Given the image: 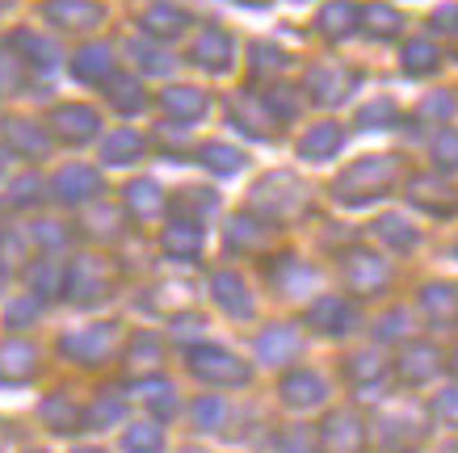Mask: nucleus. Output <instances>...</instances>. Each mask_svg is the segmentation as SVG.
Listing matches in <instances>:
<instances>
[{"mask_svg":"<svg viewBox=\"0 0 458 453\" xmlns=\"http://www.w3.org/2000/svg\"><path fill=\"white\" fill-rule=\"evenodd\" d=\"M395 177H400V160H391V155H366V160H358L353 168H345L336 177L333 197L345 202V206H366V202L383 197L395 185Z\"/></svg>","mask_w":458,"mask_h":453,"instance_id":"obj_1","label":"nucleus"},{"mask_svg":"<svg viewBox=\"0 0 458 453\" xmlns=\"http://www.w3.org/2000/svg\"><path fill=\"white\" fill-rule=\"evenodd\" d=\"M252 210L265 219H294L307 210V189L303 180H294L291 172H274L252 189Z\"/></svg>","mask_w":458,"mask_h":453,"instance_id":"obj_2","label":"nucleus"},{"mask_svg":"<svg viewBox=\"0 0 458 453\" xmlns=\"http://www.w3.org/2000/svg\"><path fill=\"white\" fill-rule=\"evenodd\" d=\"M190 370L210 386H244L252 378L244 361L232 357L227 348H215V344H194L190 348Z\"/></svg>","mask_w":458,"mask_h":453,"instance_id":"obj_3","label":"nucleus"},{"mask_svg":"<svg viewBox=\"0 0 458 453\" xmlns=\"http://www.w3.org/2000/svg\"><path fill=\"white\" fill-rule=\"evenodd\" d=\"M319 453H361L366 445V428L353 412H333L316 432Z\"/></svg>","mask_w":458,"mask_h":453,"instance_id":"obj_4","label":"nucleus"},{"mask_svg":"<svg viewBox=\"0 0 458 453\" xmlns=\"http://www.w3.org/2000/svg\"><path fill=\"white\" fill-rule=\"evenodd\" d=\"M307 93L324 101V105H341L349 93H353V71L349 68H336V63H316L307 71Z\"/></svg>","mask_w":458,"mask_h":453,"instance_id":"obj_5","label":"nucleus"},{"mask_svg":"<svg viewBox=\"0 0 458 453\" xmlns=\"http://www.w3.org/2000/svg\"><path fill=\"white\" fill-rule=\"evenodd\" d=\"M437 370H442V353H437L433 344H425V340H412L400 353V361H395V373H400L408 386L433 382V378H437Z\"/></svg>","mask_w":458,"mask_h":453,"instance_id":"obj_6","label":"nucleus"},{"mask_svg":"<svg viewBox=\"0 0 458 453\" xmlns=\"http://www.w3.org/2000/svg\"><path fill=\"white\" fill-rule=\"evenodd\" d=\"M307 323L316 331H328V336H345L353 328V302L341 294H324L319 302L307 306Z\"/></svg>","mask_w":458,"mask_h":453,"instance_id":"obj_7","label":"nucleus"},{"mask_svg":"<svg viewBox=\"0 0 458 453\" xmlns=\"http://www.w3.org/2000/svg\"><path fill=\"white\" fill-rule=\"evenodd\" d=\"M114 348V323H98V328H84L76 336H64V353L84 365H98V361L110 357Z\"/></svg>","mask_w":458,"mask_h":453,"instance_id":"obj_8","label":"nucleus"},{"mask_svg":"<svg viewBox=\"0 0 458 453\" xmlns=\"http://www.w3.org/2000/svg\"><path fill=\"white\" fill-rule=\"evenodd\" d=\"M101 118L89 105H59L55 113H51V130H55L64 143H89V138L98 135Z\"/></svg>","mask_w":458,"mask_h":453,"instance_id":"obj_9","label":"nucleus"},{"mask_svg":"<svg viewBox=\"0 0 458 453\" xmlns=\"http://www.w3.org/2000/svg\"><path fill=\"white\" fill-rule=\"evenodd\" d=\"M345 277L358 294H375V289L387 286L391 269H387V261H378L375 252H349L345 256Z\"/></svg>","mask_w":458,"mask_h":453,"instance_id":"obj_10","label":"nucleus"},{"mask_svg":"<svg viewBox=\"0 0 458 453\" xmlns=\"http://www.w3.org/2000/svg\"><path fill=\"white\" fill-rule=\"evenodd\" d=\"M47 17L64 29H93L101 21L98 0H47Z\"/></svg>","mask_w":458,"mask_h":453,"instance_id":"obj_11","label":"nucleus"},{"mask_svg":"<svg viewBox=\"0 0 458 453\" xmlns=\"http://www.w3.org/2000/svg\"><path fill=\"white\" fill-rule=\"evenodd\" d=\"M324 395H328V386H324V378L311 370H294L291 378H282V398L291 403V407H299V412H307V407H319L324 403Z\"/></svg>","mask_w":458,"mask_h":453,"instance_id":"obj_12","label":"nucleus"},{"mask_svg":"<svg viewBox=\"0 0 458 453\" xmlns=\"http://www.w3.org/2000/svg\"><path fill=\"white\" fill-rule=\"evenodd\" d=\"M408 189H412L408 197H412L420 210H429V214H454L458 210V193L437 177H417Z\"/></svg>","mask_w":458,"mask_h":453,"instance_id":"obj_13","label":"nucleus"},{"mask_svg":"<svg viewBox=\"0 0 458 453\" xmlns=\"http://www.w3.org/2000/svg\"><path fill=\"white\" fill-rule=\"evenodd\" d=\"M194 63H202L207 71H227V63H232V38L223 29L207 26L194 38Z\"/></svg>","mask_w":458,"mask_h":453,"instance_id":"obj_14","label":"nucleus"},{"mask_svg":"<svg viewBox=\"0 0 458 453\" xmlns=\"http://www.w3.org/2000/svg\"><path fill=\"white\" fill-rule=\"evenodd\" d=\"M110 281V269L101 261H76V269L68 273V294L76 302H89V298H101V289Z\"/></svg>","mask_w":458,"mask_h":453,"instance_id":"obj_15","label":"nucleus"},{"mask_svg":"<svg viewBox=\"0 0 458 453\" xmlns=\"http://www.w3.org/2000/svg\"><path fill=\"white\" fill-rule=\"evenodd\" d=\"M341 147H345V130H341L336 122H319L303 135L299 155H303V160H328V155H336Z\"/></svg>","mask_w":458,"mask_h":453,"instance_id":"obj_16","label":"nucleus"},{"mask_svg":"<svg viewBox=\"0 0 458 453\" xmlns=\"http://www.w3.org/2000/svg\"><path fill=\"white\" fill-rule=\"evenodd\" d=\"M316 26L324 38H345V34L358 29V4H353V0H328V4L319 9Z\"/></svg>","mask_w":458,"mask_h":453,"instance_id":"obj_17","label":"nucleus"},{"mask_svg":"<svg viewBox=\"0 0 458 453\" xmlns=\"http://www.w3.org/2000/svg\"><path fill=\"white\" fill-rule=\"evenodd\" d=\"M210 289H215V302H219L227 315H236V319L252 315V298H249V289H244V281H240L236 273H219L215 281H210Z\"/></svg>","mask_w":458,"mask_h":453,"instance_id":"obj_18","label":"nucleus"},{"mask_svg":"<svg viewBox=\"0 0 458 453\" xmlns=\"http://www.w3.org/2000/svg\"><path fill=\"white\" fill-rule=\"evenodd\" d=\"M294 353H299L294 328H265L261 336H257V357H261L265 365H282V361H291Z\"/></svg>","mask_w":458,"mask_h":453,"instance_id":"obj_19","label":"nucleus"},{"mask_svg":"<svg viewBox=\"0 0 458 453\" xmlns=\"http://www.w3.org/2000/svg\"><path fill=\"white\" fill-rule=\"evenodd\" d=\"M160 247H165V256H173V261H190V256H198V247H202V227L198 222H173L160 235Z\"/></svg>","mask_w":458,"mask_h":453,"instance_id":"obj_20","label":"nucleus"},{"mask_svg":"<svg viewBox=\"0 0 458 453\" xmlns=\"http://www.w3.org/2000/svg\"><path fill=\"white\" fill-rule=\"evenodd\" d=\"M51 189H55L64 202H84V197L101 193V177L93 172V168H64Z\"/></svg>","mask_w":458,"mask_h":453,"instance_id":"obj_21","label":"nucleus"},{"mask_svg":"<svg viewBox=\"0 0 458 453\" xmlns=\"http://www.w3.org/2000/svg\"><path fill=\"white\" fill-rule=\"evenodd\" d=\"M72 71H76V80L84 84H101L114 76V55L110 46H84L81 55L72 59Z\"/></svg>","mask_w":458,"mask_h":453,"instance_id":"obj_22","label":"nucleus"},{"mask_svg":"<svg viewBox=\"0 0 458 453\" xmlns=\"http://www.w3.org/2000/svg\"><path fill=\"white\" fill-rule=\"evenodd\" d=\"M207 105L210 101L202 88H165V93H160V110L173 113V118H185V122H190V118H202Z\"/></svg>","mask_w":458,"mask_h":453,"instance_id":"obj_23","label":"nucleus"},{"mask_svg":"<svg viewBox=\"0 0 458 453\" xmlns=\"http://www.w3.org/2000/svg\"><path fill=\"white\" fill-rule=\"evenodd\" d=\"M420 311L433 319V323H450L458 319V289L437 281V286H425L420 289Z\"/></svg>","mask_w":458,"mask_h":453,"instance_id":"obj_24","label":"nucleus"},{"mask_svg":"<svg viewBox=\"0 0 458 453\" xmlns=\"http://www.w3.org/2000/svg\"><path fill=\"white\" fill-rule=\"evenodd\" d=\"M38 370V353L30 348V344L13 340L0 348V378H9V382H21V378H30V373Z\"/></svg>","mask_w":458,"mask_h":453,"instance_id":"obj_25","label":"nucleus"},{"mask_svg":"<svg viewBox=\"0 0 458 453\" xmlns=\"http://www.w3.org/2000/svg\"><path fill=\"white\" fill-rule=\"evenodd\" d=\"M198 164L210 168L215 177H236L240 168H244V151L227 147V143H207V147L198 151Z\"/></svg>","mask_w":458,"mask_h":453,"instance_id":"obj_26","label":"nucleus"},{"mask_svg":"<svg viewBox=\"0 0 458 453\" xmlns=\"http://www.w3.org/2000/svg\"><path fill=\"white\" fill-rule=\"evenodd\" d=\"M358 21L366 34H375V38H395L403 26V17L395 13V9H387V4H366V9H358Z\"/></svg>","mask_w":458,"mask_h":453,"instance_id":"obj_27","label":"nucleus"},{"mask_svg":"<svg viewBox=\"0 0 458 453\" xmlns=\"http://www.w3.org/2000/svg\"><path fill=\"white\" fill-rule=\"evenodd\" d=\"M185 26H190V17L181 13V9H173V4H156V9H148V17H143V29H148L152 38H177Z\"/></svg>","mask_w":458,"mask_h":453,"instance_id":"obj_28","label":"nucleus"},{"mask_svg":"<svg viewBox=\"0 0 458 453\" xmlns=\"http://www.w3.org/2000/svg\"><path fill=\"white\" fill-rule=\"evenodd\" d=\"M126 206H131L135 219H156V214L165 210V197H160V189H156L152 180H135V185L126 189Z\"/></svg>","mask_w":458,"mask_h":453,"instance_id":"obj_29","label":"nucleus"},{"mask_svg":"<svg viewBox=\"0 0 458 453\" xmlns=\"http://www.w3.org/2000/svg\"><path fill=\"white\" fill-rule=\"evenodd\" d=\"M140 151H143V138L135 130H114L106 138L101 155H106V164H131V160H140Z\"/></svg>","mask_w":458,"mask_h":453,"instance_id":"obj_30","label":"nucleus"},{"mask_svg":"<svg viewBox=\"0 0 458 453\" xmlns=\"http://www.w3.org/2000/svg\"><path fill=\"white\" fill-rule=\"evenodd\" d=\"M437 46H433L429 38H412V42H403V71L408 76H425V71L437 68Z\"/></svg>","mask_w":458,"mask_h":453,"instance_id":"obj_31","label":"nucleus"},{"mask_svg":"<svg viewBox=\"0 0 458 453\" xmlns=\"http://www.w3.org/2000/svg\"><path fill=\"white\" fill-rule=\"evenodd\" d=\"M123 449L126 453H160V449H165V432H160V424H135V428H126Z\"/></svg>","mask_w":458,"mask_h":453,"instance_id":"obj_32","label":"nucleus"},{"mask_svg":"<svg viewBox=\"0 0 458 453\" xmlns=\"http://www.w3.org/2000/svg\"><path fill=\"white\" fill-rule=\"evenodd\" d=\"M9 147H17V151H26V155H42L47 151V135H42V126H34V122H9Z\"/></svg>","mask_w":458,"mask_h":453,"instance_id":"obj_33","label":"nucleus"},{"mask_svg":"<svg viewBox=\"0 0 458 453\" xmlns=\"http://www.w3.org/2000/svg\"><path fill=\"white\" fill-rule=\"evenodd\" d=\"M257 227H261V222L252 219V214H236L232 227H227V247H232V252H257V239H261Z\"/></svg>","mask_w":458,"mask_h":453,"instance_id":"obj_34","label":"nucleus"},{"mask_svg":"<svg viewBox=\"0 0 458 453\" xmlns=\"http://www.w3.org/2000/svg\"><path fill=\"white\" fill-rule=\"evenodd\" d=\"M349 378L358 386L383 382V378H387V361L378 357V353H358V357H349Z\"/></svg>","mask_w":458,"mask_h":453,"instance_id":"obj_35","label":"nucleus"},{"mask_svg":"<svg viewBox=\"0 0 458 453\" xmlns=\"http://www.w3.org/2000/svg\"><path fill=\"white\" fill-rule=\"evenodd\" d=\"M160 365V340H156L152 331H140L135 340H131V370H156Z\"/></svg>","mask_w":458,"mask_h":453,"instance_id":"obj_36","label":"nucleus"},{"mask_svg":"<svg viewBox=\"0 0 458 453\" xmlns=\"http://www.w3.org/2000/svg\"><path fill=\"white\" fill-rule=\"evenodd\" d=\"M110 88H114L110 101H114V105H118L123 113H140L143 105H148V96H143V88H140L135 80H114V76H110Z\"/></svg>","mask_w":458,"mask_h":453,"instance_id":"obj_37","label":"nucleus"},{"mask_svg":"<svg viewBox=\"0 0 458 453\" xmlns=\"http://www.w3.org/2000/svg\"><path fill=\"white\" fill-rule=\"evenodd\" d=\"M13 46H17V51H26L34 68H51V63H55V46H51V42H42L38 34H30V29H26V34H17Z\"/></svg>","mask_w":458,"mask_h":453,"instance_id":"obj_38","label":"nucleus"},{"mask_svg":"<svg viewBox=\"0 0 458 453\" xmlns=\"http://www.w3.org/2000/svg\"><path fill=\"white\" fill-rule=\"evenodd\" d=\"M123 420V398H110V395H101L93 407H89V415H84V424L89 428H110Z\"/></svg>","mask_w":458,"mask_h":453,"instance_id":"obj_39","label":"nucleus"},{"mask_svg":"<svg viewBox=\"0 0 458 453\" xmlns=\"http://www.w3.org/2000/svg\"><path fill=\"white\" fill-rule=\"evenodd\" d=\"M140 390H143V398H148V407H152L160 420H168V415L177 412V398H173V386L168 382H143Z\"/></svg>","mask_w":458,"mask_h":453,"instance_id":"obj_40","label":"nucleus"},{"mask_svg":"<svg viewBox=\"0 0 458 453\" xmlns=\"http://www.w3.org/2000/svg\"><path fill=\"white\" fill-rule=\"evenodd\" d=\"M42 420H47V424H55L59 432H72L81 415H76V407H72L68 398H47V403H42Z\"/></svg>","mask_w":458,"mask_h":453,"instance_id":"obj_41","label":"nucleus"},{"mask_svg":"<svg viewBox=\"0 0 458 453\" xmlns=\"http://www.w3.org/2000/svg\"><path fill=\"white\" fill-rule=\"evenodd\" d=\"M378 239H383V244H391V247H412L417 244V231H412V227H408V222L403 219H383L378 222Z\"/></svg>","mask_w":458,"mask_h":453,"instance_id":"obj_42","label":"nucleus"},{"mask_svg":"<svg viewBox=\"0 0 458 453\" xmlns=\"http://www.w3.org/2000/svg\"><path fill=\"white\" fill-rule=\"evenodd\" d=\"M282 68H286V55H282L278 46H269V42L252 46V71H261V76H278Z\"/></svg>","mask_w":458,"mask_h":453,"instance_id":"obj_43","label":"nucleus"},{"mask_svg":"<svg viewBox=\"0 0 458 453\" xmlns=\"http://www.w3.org/2000/svg\"><path fill=\"white\" fill-rule=\"evenodd\" d=\"M391 122H395V105L391 101H370V105L358 110V126H366V130H378V126H391Z\"/></svg>","mask_w":458,"mask_h":453,"instance_id":"obj_44","label":"nucleus"},{"mask_svg":"<svg viewBox=\"0 0 458 453\" xmlns=\"http://www.w3.org/2000/svg\"><path fill=\"white\" fill-rule=\"evenodd\" d=\"M433 160H437V168H458V130H442V135L433 138Z\"/></svg>","mask_w":458,"mask_h":453,"instance_id":"obj_45","label":"nucleus"},{"mask_svg":"<svg viewBox=\"0 0 458 453\" xmlns=\"http://www.w3.org/2000/svg\"><path fill=\"white\" fill-rule=\"evenodd\" d=\"M408 331H412V319H408V311H400V306H395L391 315L378 319V340H403Z\"/></svg>","mask_w":458,"mask_h":453,"instance_id":"obj_46","label":"nucleus"},{"mask_svg":"<svg viewBox=\"0 0 458 453\" xmlns=\"http://www.w3.org/2000/svg\"><path fill=\"white\" fill-rule=\"evenodd\" d=\"M278 453H319V440H316V432H307V428H291V432L278 440Z\"/></svg>","mask_w":458,"mask_h":453,"instance_id":"obj_47","label":"nucleus"},{"mask_svg":"<svg viewBox=\"0 0 458 453\" xmlns=\"http://www.w3.org/2000/svg\"><path fill=\"white\" fill-rule=\"evenodd\" d=\"M223 415H227L223 398H202V403H194V420H198V428H223Z\"/></svg>","mask_w":458,"mask_h":453,"instance_id":"obj_48","label":"nucleus"},{"mask_svg":"<svg viewBox=\"0 0 458 453\" xmlns=\"http://www.w3.org/2000/svg\"><path fill=\"white\" fill-rule=\"evenodd\" d=\"M177 210L207 214V210H215V197H210V189H185V197H177Z\"/></svg>","mask_w":458,"mask_h":453,"instance_id":"obj_49","label":"nucleus"},{"mask_svg":"<svg viewBox=\"0 0 458 453\" xmlns=\"http://www.w3.org/2000/svg\"><path fill=\"white\" fill-rule=\"evenodd\" d=\"M433 415L445 420V424H458V386L454 390H442V395L433 398Z\"/></svg>","mask_w":458,"mask_h":453,"instance_id":"obj_50","label":"nucleus"},{"mask_svg":"<svg viewBox=\"0 0 458 453\" xmlns=\"http://www.w3.org/2000/svg\"><path fill=\"white\" fill-rule=\"evenodd\" d=\"M131 51L140 55V68H148V71H168V59L160 55V51H152V46H143V42H131Z\"/></svg>","mask_w":458,"mask_h":453,"instance_id":"obj_51","label":"nucleus"},{"mask_svg":"<svg viewBox=\"0 0 458 453\" xmlns=\"http://www.w3.org/2000/svg\"><path fill=\"white\" fill-rule=\"evenodd\" d=\"M21 256H26L21 239H17V235H9V231H0V261H4V264H17Z\"/></svg>","mask_w":458,"mask_h":453,"instance_id":"obj_52","label":"nucleus"},{"mask_svg":"<svg viewBox=\"0 0 458 453\" xmlns=\"http://www.w3.org/2000/svg\"><path fill=\"white\" fill-rule=\"evenodd\" d=\"M450 110H454V101L450 96H429L425 105H420V118H450Z\"/></svg>","mask_w":458,"mask_h":453,"instance_id":"obj_53","label":"nucleus"},{"mask_svg":"<svg viewBox=\"0 0 458 453\" xmlns=\"http://www.w3.org/2000/svg\"><path fill=\"white\" fill-rule=\"evenodd\" d=\"M38 189H42V185H38V180H34V177L17 180V185H13V206H30V202L38 197Z\"/></svg>","mask_w":458,"mask_h":453,"instance_id":"obj_54","label":"nucleus"},{"mask_svg":"<svg viewBox=\"0 0 458 453\" xmlns=\"http://www.w3.org/2000/svg\"><path fill=\"white\" fill-rule=\"evenodd\" d=\"M34 286H38V289H59V286H64V277H59L55 264H42L38 273H34Z\"/></svg>","mask_w":458,"mask_h":453,"instance_id":"obj_55","label":"nucleus"},{"mask_svg":"<svg viewBox=\"0 0 458 453\" xmlns=\"http://www.w3.org/2000/svg\"><path fill=\"white\" fill-rule=\"evenodd\" d=\"M433 26L445 29V34H458V9H454V4L437 9V13H433Z\"/></svg>","mask_w":458,"mask_h":453,"instance_id":"obj_56","label":"nucleus"},{"mask_svg":"<svg viewBox=\"0 0 458 453\" xmlns=\"http://www.w3.org/2000/svg\"><path fill=\"white\" fill-rule=\"evenodd\" d=\"M30 315H34V302H13L9 306V323H26Z\"/></svg>","mask_w":458,"mask_h":453,"instance_id":"obj_57","label":"nucleus"},{"mask_svg":"<svg viewBox=\"0 0 458 453\" xmlns=\"http://www.w3.org/2000/svg\"><path fill=\"white\" fill-rule=\"evenodd\" d=\"M13 84H17V68L0 55V88H13Z\"/></svg>","mask_w":458,"mask_h":453,"instance_id":"obj_58","label":"nucleus"},{"mask_svg":"<svg viewBox=\"0 0 458 453\" xmlns=\"http://www.w3.org/2000/svg\"><path fill=\"white\" fill-rule=\"evenodd\" d=\"M4 160H9V151H4V147H0V172H4Z\"/></svg>","mask_w":458,"mask_h":453,"instance_id":"obj_59","label":"nucleus"},{"mask_svg":"<svg viewBox=\"0 0 458 453\" xmlns=\"http://www.w3.org/2000/svg\"><path fill=\"white\" fill-rule=\"evenodd\" d=\"M450 365H454V373H458V348H454V361H450Z\"/></svg>","mask_w":458,"mask_h":453,"instance_id":"obj_60","label":"nucleus"},{"mask_svg":"<svg viewBox=\"0 0 458 453\" xmlns=\"http://www.w3.org/2000/svg\"><path fill=\"white\" fill-rule=\"evenodd\" d=\"M244 4H265V0H244Z\"/></svg>","mask_w":458,"mask_h":453,"instance_id":"obj_61","label":"nucleus"},{"mask_svg":"<svg viewBox=\"0 0 458 453\" xmlns=\"http://www.w3.org/2000/svg\"><path fill=\"white\" fill-rule=\"evenodd\" d=\"M81 453H98V449H81Z\"/></svg>","mask_w":458,"mask_h":453,"instance_id":"obj_62","label":"nucleus"},{"mask_svg":"<svg viewBox=\"0 0 458 453\" xmlns=\"http://www.w3.org/2000/svg\"><path fill=\"white\" fill-rule=\"evenodd\" d=\"M0 9H4V0H0Z\"/></svg>","mask_w":458,"mask_h":453,"instance_id":"obj_63","label":"nucleus"}]
</instances>
